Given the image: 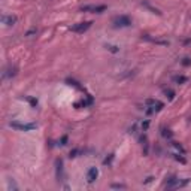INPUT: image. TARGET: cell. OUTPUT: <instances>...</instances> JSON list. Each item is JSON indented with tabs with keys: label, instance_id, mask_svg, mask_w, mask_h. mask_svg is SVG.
Segmentation results:
<instances>
[{
	"label": "cell",
	"instance_id": "16",
	"mask_svg": "<svg viewBox=\"0 0 191 191\" xmlns=\"http://www.w3.org/2000/svg\"><path fill=\"white\" fill-rule=\"evenodd\" d=\"M173 157H175V160H178V161H179V163H182V164H185V163H187V161H185V158L181 157L179 154H173Z\"/></svg>",
	"mask_w": 191,
	"mask_h": 191
},
{
	"label": "cell",
	"instance_id": "19",
	"mask_svg": "<svg viewBox=\"0 0 191 191\" xmlns=\"http://www.w3.org/2000/svg\"><path fill=\"white\" fill-rule=\"evenodd\" d=\"M27 100L30 102V105L33 106V108H36V105H37V100H34V99H32V97H27Z\"/></svg>",
	"mask_w": 191,
	"mask_h": 191
},
{
	"label": "cell",
	"instance_id": "12",
	"mask_svg": "<svg viewBox=\"0 0 191 191\" xmlns=\"http://www.w3.org/2000/svg\"><path fill=\"white\" fill-rule=\"evenodd\" d=\"M170 145H172V146H173V148L178 151V152H181L182 155L185 154V150H184V146L181 145V143H178V142H170Z\"/></svg>",
	"mask_w": 191,
	"mask_h": 191
},
{
	"label": "cell",
	"instance_id": "4",
	"mask_svg": "<svg viewBox=\"0 0 191 191\" xmlns=\"http://www.w3.org/2000/svg\"><path fill=\"white\" fill-rule=\"evenodd\" d=\"M91 21H84V23H78L75 24L73 27H70V30L72 32H75V33H84V32H87L90 27H91Z\"/></svg>",
	"mask_w": 191,
	"mask_h": 191
},
{
	"label": "cell",
	"instance_id": "17",
	"mask_svg": "<svg viewBox=\"0 0 191 191\" xmlns=\"http://www.w3.org/2000/svg\"><path fill=\"white\" fill-rule=\"evenodd\" d=\"M182 64H184V66H191V60L188 57L182 58Z\"/></svg>",
	"mask_w": 191,
	"mask_h": 191
},
{
	"label": "cell",
	"instance_id": "22",
	"mask_svg": "<svg viewBox=\"0 0 191 191\" xmlns=\"http://www.w3.org/2000/svg\"><path fill=\"white\" fill-rule=\"evenodd\" d=\"M112 188H125L124 185H119V184H114L112 185Z\"/></svg>",
	"mask_w": 191,
	"mask_h": 191
},
{
	"label": "cell",
	"instance_id": "14",
	"mask_svg": "<svg viewBox=\"0 0 191 191\" xmlns=\"http://www.w3.org/2000/svg\"><path fill=\"white\" fill-rule=\"evenodd\" d=\"M15 75V69H12V67H9L5 70V73H3V78H11V76Z\"/></svg>",
	"mask_w": 191,
	"mask_h": 191
},
{
	"label": "cell",
	"instance_id": "23",
	"mask_svg": "<svg viewBox=\"0 0 191 191\" xmlns=\"http://www.w3.org/2000/svg\"><path fill=\"white\" fill-rule=\"evenodd\" d=\"M33 33H36V28H32V30H30V32L27 33V36H32Z\"/></svg>",
	"mask_w": 191,
	"mask_h": 191
},
{
	"label": "cell",
	"instance_id": "3",
	"mask_svg": "<svg viewBox=\"0 0 191 191\" xmlns=\"http://www.w3.org/2000/svg\"><path fill=\"white\" fill-rule=\"evenodd\" d=\"M187 182H188L187 179H185V181H179L178 178L172 176V178H169V179L166 181L164 187H166V188H178V187H184Z\"/></svg>",
	"mask_w": 191,
	"mask_h": 191
},
{
	"label": "cell",
	"instance_id": "8",
	"mask_svg": "<svg viewBox=\"0 0 191 191\" xmlns=\"http://www.w3.org/2000/svg\"><path fill=\"white\" fill-rule=\"evenodd\" d=\"M2 23L5 25H14L17 24V17L15 15H3L2 17Z\"/></svg>",
	"mask_w": 191,
	"mask_h": 191
},
{
	"label": "cell",
	"instance_id": "13",
	"mask_svg": "<svg viewBox=\"0 0 191 191\" xmlns=\"http://www.w3.org/2000/svg\"><path fill=\"white\" fill-rule=\"evenodd\" d=\"M163 93H164V96H166L169 100H173L175 99V91L172 90V88H164V90H163Z\"/></svg>",
	"mask_w": 191,
	"mask_h": 191
},
{
	"label": "cell",
	"instance_id": "5",
	"mask_svg": "<svg viewBox=\"0 0 191 191\" xmlns=\"http://www.w3.org/2000/svg\"><path fill=\"white\" fill-rule=\"evenodd\" d=\"M9 125H11L12 128L23 130V132H30V130H34V128H36V125L34 124H23V123H17V121H12Z\"/></svg>",
	"mask_w": 191,
	"mask_h": 191
},
{
	"label": "cell",
	"instance_id": "10",
	"mask_svg": "<svg viewBox=\"0 0 191 191\" xmlns=\"http://www.w3.org/2000/svg\"><path fill=\"white\" fill-rule=\"evenodd\" d=\"M173 81L176 84H185V82H188V78H187V76H184V75H176L173 78Z\"/></svg>",
	"mask_w": 191,
	"mask_h": 191
},
{
	"label": "cell",
	"instance_id": "20",
	"mask_svg": "<svg viewBox=\"0 0 191 191\" xmlns=\"http://www.w3.org/2000/svg\"><path fill=\"white\" fill-rule=\"evenodd\" d=\"M67 82L70 84V85H73V87H76V88H81V87H79V84L76 82V81H72V79H67Z\"/></svg>",
	"mask_w": 191,
	"mask_h": 191
},
{
	"label": "cell",
	"instance_id": "18",
	"mask_svg": "<svg viewBox=\"0 0 191 191\" xmlns=\"http://www.w3.org/2000/svg\"><path fill=\"white\" fill-rule=\"evenodd\" d=\"M78 154H81V150H73V151H70V157H78Z\"/></svg>",
	"mask_w": 191,
	"mask_h": 191
},
{
	"label": "cell",
	"instance_id": "21",
	"mask_svg": "<svg viewBox=\"0 0 191 191\" xmlns=\"http://www.w3.org/2000/svg\"><path fill=\"white\" fill-rule=\"evenodd\" d=\"M66 142H67V136H63V137H61V143H60V145H66Z\"/></svg>",
	"mask_w": 191,
	"mask_h": 191
},
{
	"label": "cell",
	"instance_id": "7",
	"mask_svg": "<svg viewBox=\"0 0 191 191\" xmlns=\"http://www.w3.org/2000/svg\"><path fill=\"white\" fill-rule=\"evenodd\" d=\"M97 176H99V170H97L96 167H90V169H88V173H87V181L90 184H93L97 179Z\"/></svg>",
	"mask_w": 191,
	"mask_h": 191
},
{
	"label": "cell",
	"instance_id": "11",
	"mask_svg": "<svg viewBox=\"0 0 191 191\" xmlns=\"http://www.w3.org/2000/svg\"><path fill=\"white\" fill-rule=\"evenodd\" d=\"M61 173H63V161L57 160V178L58 181H61Z\"/></svg>",
	"mask_w": 191,
	"mask_h": 191
},
{
	"label": "cell",
	"instance_id": "6",
	"mask_svg": "<svg viewBox=\"0 0 191 191\" xmlns=\"http://www.w3.org/2000/svg\"><path fill=\"white\" fill-rule=\"evenodd\" d=\"M145 105H146V108H151L152 111H161V109L164 108V105L157 99H148L145 100Z\"/></svg>",
	"mask_w": 191,
	"mask_h": 191
},
{
	"label": "cell",
	"instance_id": "9",
	"mask_svg": "<svg viewBox=\"0 0 191 191\" xmlns=\"http://www.w3.org/2000/svg\"><path fill=\"white\" fill-rule=\"evenodd\" d=\"M142 5H143V6H145V8H146V9H150L151 12H152V14H157V15H161V12H160V11H158L157 8H154V6L151 5L150 2H146V0H142Z\"/></svg>",
	"mask_w": 191,
	"mask_h": 191
},
{
	"label": "cell",
	"instance_id": "2",
	"mask_svg": "<svg viewBox=\"0 0 191 191\" xmlns=\"http://www.w3.org/2000/svg\"><path fill=\"white\" fill-rule=\"evenodd\" d=\"M106 9H108L106 5H85V6H81L82 12H93V14H102Z\"/></svg>",
	"mask_w": 191,
	"mask_h": 191
},
{
	"label": "cell",
	"instance_id": "1",
	"mask_svg": "<svg viewBox=\"0 0 191 191\" xmlns=\"http://www.w3.org/2000/svg\"><path fill=\"white\" fill-rule=\"evenodd\" d=\"M112 24L115 27H130L132 25V18L127 15H116L112 20Z\"/></svg>",
	"mask_w": 191,
	"mask_h": 191
},
{
	"label": "cell",
	"instance_id": "15",
	"mask_svg": "<svg viewBox=\"0 0 191 191\" xmlns=\"http://www.w3.org/2000/svg\"><path fill=\"white\" fill-rule=\"evenodd\" d=\"M161 134H163L166 139H170V137H172V132H170L169 128H161Z\"/></svg>",
	"mask_w": 191,
	"mask_h": 191
}]
</instances>
